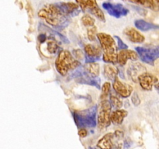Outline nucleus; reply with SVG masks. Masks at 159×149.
Wrapping results in <instances>:
<instances>
[{
    "label": "nucleus",
    "instance_id": "nucleus-1",
    "mask_svg": "<svg viewBox=\"0 0 159 149\" xmlns=\"http://www.w3.org/2000/svg\"><path fill=\"white\" fill-rule=\"evenodd\" d=\"M79 65L80 62L75 60L71 56V53L66 50L61 51L55 62V66L57 71L62 75H65L70 70L75 69Z\"/></svg>",
    "mask_w": 159,
    "mask_h": 149
},
{
    "label": "nucleus",
    "instance_id": "nucleus-2",
    "mask_svg": "<svg viewBox=\"0 0 159 149\" xmlns=\"http://www.w3.org/2000/svg\"><path fill=\"white\" fill-rule=\"evenodd\" d=\"M39 17L44 19L48 23L57 26L61 23L63 20V14L60 9L54 5H48L42 8L38 12Z\"/></svg>",
    "mask_w": 159,
    "mask_h": 149
},
{
    "label": "nucleus",
    "instance_id": "nucleus-3",
    "mask_svg": "<svg viewBox=\"0 0 159 149\" xmlns=\"http://www.w3.org/2000/svg\"><path fill=\"white\" fill-rule=\"evenodd\" d=\"M110 110L111 106L108 100H102L99 107L98 113V126L100 129L106 128L111 123L110 120Z\"/></svg>",
    "mask_w": 159,
    "mask_h": 149
},
{
    "label": "nucleus",
    "instance_id": "nucleus-4",
    "mask_svg": "<svg viewBox=\"0 0 159 149\" xmlns=\"http://www.w3.org/2000/svg\"><path fill=\"white\" fill-rule=\"evenodd\" d=\"M124 133L120 130H116L115 133H110L106 134L98 142L97 146L100 149H112L114 146L115 140L122 139Z\"/></svg>",
    "mask_w": 159,
    "mask_h": 149
},
{
    "label": "nucleus",
    "instance_id": "nucleus-5",
    "mask_svg": "<svg viewBox=\"0 0 159 149\" xmlns=\"http://www.w3.org/2000/svg\"><path fill=\"white\" fill-rule=\"evenodd\" d=\"M97 37L101 43L104 54H113L116 53V45L114 39L110 35L103 33L97 34Z\"/></svg>",
    "mask_w": 159,
    "mask_h": 149
},
{
    "label": "nucleus",
    "instance_id": "nucleus-6",
    "mask_svg": "<svg viewBox=\"0 0 159 149\" xmlns=\"http://www.w3.org/2000/svg\"><path fill=\"white\" fill-rule=\"evenodd\" d=\"M138 81L140 82V85L144 89L151 90L155 84L158 82V79L153 74L148 72H144L138 76Z\"/></svg>",
    "mask_w": 159,
    "mask_h": 149
},
{
    "label": "nucleus",
    "instance_id": "nucleus-7",
    "mask_svg": "<svg viewBox=\"0 0 159 149\" xmlns=\"http://www.w3.org/2000/svg\"><path fill=\"white\" fill-rule=\"evenodd\" d=\"M113 88L122 97H128L133 91V88L130 85L121 82L117 77L115 78Z\"/></svg>",
    "mask_w": 159,
    "mask_h": 149
},
{
    "label": "nucleus",
    "instance_id": "nucleus-8",
    "mask_svg": "<svg viewBox=\"0 0 159 149\" xmlns=\"http://www.w3.org/2000/svg\"><path fill=\"white\" fill-rule=\"evenodd\" d=\"M138 58V54L135 51L131 50H121L117 54V62H119L120 65H124L127 63V60H137Z\"/></svg>",
    "mask_w": 159,
    "mask_h": 149
},
{
    "label": "nucleus",
    "instance_id": "nucleus-9",
    "mask_svg": "<svg viewBox=\"0 0 159 149\" xmlns=\"http://www.w3.org/2000/svg\"><path fill=\"white\" fill-rule=\"evenodd\" d=\"M125 34L128 37V38L131 40L132 42H135V43H142L144 40V37L138 32L137 29L134 28H127L125 30Z\"/></svg>",
    "mask_w": 159,
    "mask_h": 149
},
{
    "label": "nucleus",
    "instance_id": "nucleus-10",
    "mask_svg": "<svg viewBox=\"0 0 159 149\" xmlns=\"http://www.w3.org/2000/svg\"><path fill=\"white\" fill-rule=\"evenodd\" d=\"M127 112L126 110H118L113 112L110 114V120L115 124H121L124 121V118L127 116Z\"/></svg>",
    "mask_w": 159,
    "mask_h": 149
},
{
    "label": "nucleus",
    "instance_id": "nucleus-11",
    "mask_svg": "<svg viewBox=\"0 0 159 149\" xmlns=\"http://www.w3.org/2000/svg\"><path fill=\"white\" fill-rule=\"evenodd\" d=\"M85 68L87 72L92 76H97L99 74V65L95 62H89L85 65Z\"/></svg>",
    "mask_w": 159,
    "mask_h": 149
},
{
    "label": "nucleus",
    "instance_id": "nucleus-12",
    "mask_svg": "<svg viewBox=\"0 0 159 149\" xmlns=\"http://www.w3.org/2000/svg\"><path fill=\"white\" fill-rule=\"evenodd\" d=\"M118 71L116 68L110 65H107L104 67V74L105 76L109 79H113L116 77Z\"/></svg>",
    "mask_w": 159,
    "mask_h": 149
},
{
    "label": "nucleus",
    "instance_id": "nucleus-13",
    "mask_svg": "<svg viewBox=\"0 0 159 149\" xmlns=\"http://www.w3.org/2000/svg\"><path fill=\"white\" fill-rule=\"evenodd\" d=\"M85 51L89 57H96L99 56L101 54V50L97 47L93 46L91 44H87L85 47Z\"/></svg>",
    "mask_w": 159,
    "mask_h": 149
},
{
    "label": "nucleus",
    "instance_id": "nucleus-14",
    "mask_svg": "<svg viewBox=\"0 0 159 149\" xmlns=\"http://www.w3.org/2000/svg\"><path fill=\"white\" fill-rule=\"evenodd\" d=\"M103 61L107 63H113L115 64L117 62V54L113 53V54H103Z\"/></svg>",
    "mask_w": 159,
    "mask_h": 149
},
{
    "label": "nucleus",
    "instance_id": "nucleus-15",
    "mask_svg": "<svg viewBox=\"0 0 159 149\" xmlns=\"http://www.w3.org/2000/svg\"><path fill=\"white\" fill-rule=\"evenodd\" d=\"M45 46H46L45 47H46L47 51L48 53H51V54H54L57 49V44L54 40H49V41H48V43H46Z\"/></svg>",
    "mask_w": 159,
    "mask_h": 149
},
{
    "label": "nucleus",
    "instance_id": "nucleus-16",
    "mask_svg": "<svg viewBox=\"0 0 159 149\" xmlns=\"http://www.w3.org/2000/svg\"><path fill=\"white\" fill-rule=\"evenodd\" d=\"M82 22L85 26H93L95 23V20L93 18H92L89 15L86 14V15L83 16L82 19Z\"/></svg>",
    "mask_w": 159,
    "mask_h": 149
},
{
    "label": "nucleus",
    "instance_id": "nucleus-17",
    "mask_svg": "<svg viewBox=\"0 0 159 149\" xmlns=\"http://www.w3.org/2000/svg\"><path fill=\"white\" fill-rule=\"evenodd\" d=\"M138 3H140L141 5L147 6V7L151 8V9L158 10V1H145V2H138Z\"/></svg>",
    "mask_w": 159,
    "mask_h": 149
},
{
    "label": "nucleus",
    "instance_id": "nucleus-18",
    "mask_svg": "<svg viewBox=\"0 0 159 149\" xmlns=\"http://www.w3.org/2000/svg\"><path fill=\"white\" fill-rule=\"evenodd\" d=\"M110 87H111V85H110V82H105L102 85V96L101 98L103 97V99L102 100H106L107 99V96H108L109 93L110 91Z\"/></svg>",
    "mask_w": 159,
    "mask_h": 149
},
{
    "label": "nucleus",
    "instance_id": "nucleus-19",
    "mask_svg": "<svg viewBox=\"0 0 159 149\" xmlns=\"http://www.w3.org/2000/svg\"><path fill=\"white\" fill-rule=\"evenodd\" d=\"M110 101H111V103L114 106L117 107V108H120L123 105V102L120 99V98L117 97L116 96H114V95H111V96H110Z\"/></svg>",
    "mask_w": 159,
    "mask_h": 149
},
{
    "label": "nucleus",
    "instance_id": "nucleus-20",
    "mask_svg": "<svg viewBox=\"0 0 159 149\" xmlns=\"http://www.w3.org/2000/svg\"><path fill=\"white\" fill-rule=\"evenodd\" d=\"M92 12H93V14H94L95 16H96V17H98V18L99 19V20H104V19H105V16H104V14L103 12H102V11L100 9H99V7L97 6H96V7L93 8V9H91Z\"/></svg>",
    "mask_w": 159,
    "mask_h": 149
},
{
    "label": "nucleus",
    "instance_id": "nucleus-21",
    "mask_svg": "<svg viewBox=\"0 0 159 149\" xmlns=\"http://www.w3.org/2000/svg\"><path fill=\"white\" fill-rule=\"evenodd\" d=\"M96 31H97V28L95 26H91L88 29V37L90 40H96Z\"/></svg>",
    "mask_w": 159,
    "mask_h": 149
},
{
    "label": "nucleus",
    "instance_id": "nucleus-22",
    "mask_svg": "<svg viewBox=\"0 0 159 149\" xmlns=\"http://www.w3.org/2000/svg\"><path fill=\"white\" fill-rule=\"evenodd\" d=\"M67 6V7L68 8V9H70V10H73L74 9H76V8H78L79 6H78V5L76 4H74V3H71V2H69V3H66L65 4Z\"/></svg>",
    "mask_w": 159,
    "mask_h": 149
},
{
    "label": "nucleus",
    "instance_id": "nucleus-23",
    "mask_svg": "<svg viewBox=\"0 0 159 149\" xmlns=\"http://www.w3.org/2000/svg\"><path fill=\"white\" fill-rule=\"evenodd\" d=\"M79 135L81 138H85L87 136V130L85 129H81L79 131Z\"/></svg>",
    "mask_w": 159,
    "mask_h": 149
}]
</instances>
